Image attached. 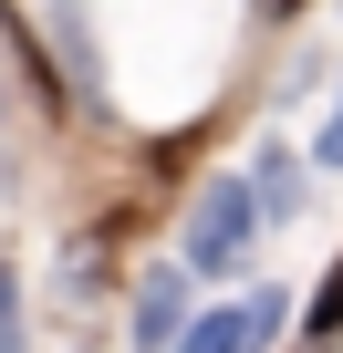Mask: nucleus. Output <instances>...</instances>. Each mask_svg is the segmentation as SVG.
<instances>
[{"label":"nucleus","mask_w":343,"mask_h":353,"mask_svg":"<svg viewBox=\"0 0 343 353\" xmlns=\"http://www.w3.org/2000/svg\"><path fill=\"white\" fill-rule=\"evenodd\" d=\"M271 219H260V188H250V166H219L208 188H198V208H188V239H177V260L198 270V281H229L239 260H250V239H260Z\"/></svg>","instance_id":"f257e3e1"},{"label":"nucleus","mask_w":343,"mask_h":353,"mask_svg":"<svg viewBox=\"0 0 343 353\" xmlns=\"http://www.w3.org/2000/svg\"><path fill=\"white\" fill-rule=\"evenodd\" d=\"M281 322H291V301H281V291H250V301H229V312H198L177 353H271Z\"/></svg>","instance_id":"f03ea898"},{"label":"nucleus","mask_w":343,"mask_h":353,"mask_svg":"<svg viewBox=\"0 0 343 353\" xmlns=\"http://www.w3.org/2000/svg\"><path fill=\"white\" fill-rule=\"evenodd\" d=\"M188 322H198V312H188V270H146V281H135V312H125V343H135V353H177Z\"/></svg>","instance_id":"7ed1b4c3"},{"label":"nucleus","mask_w":343,"mask_h":353,"mask_svg":"<svg viewBox=\"0 0 343 353\" xmlns=\"http://www.w3.org/2000/svg\"><path fill=\"white\" fill-rule=\"evenodd\" d=\"M250 188H260V219H271V229H281V219L302 208V166H291V145H281V135H271V145L250 156Z\"/></svg>","instance_id":"20e7f679"},{"label":"nucleus","mask_w":343,"mask_h":353,"mask_svg":"<svg viewBox=\"0 0 343 353\" xmlns=\"http://www.w3.org/2000/svg\"><path fill=\"white\" fill-rule=\"evenodd\" d=\"M302 343H312V353H333V343H343V260H333V270H322V291L302 301Z\"/></svg>","instance_id":"39448f33"},{"label":"nucleus","mask_w":343,"mask_h":353,"mask_svg":"<svg viewBox=\"0 0 343 353\" xmlns=\"http://www.w3.org/2000/svg\"><path fill=\"white\" fill-rule=\"evenodd\" d=\"M0 353H32V332H21V270L0 260Z\"/></svg>","instance_id":"423d86ee"},{"label":"nucleus","mask_w":343,"mask_h":353,"mask_svg":"<svg viewBox=\"0 0 343 353\" xmlns=\"http://www.w3.org/2000/svg\"><path fill=\"white\" fill-rule=\"evenodd\" d=\"M250 11H260V21H271V32H291V21H302V11H312V0H250Z\"/></svg>","instance_id":"0eeeda50"},{"label":"nucleus","mask_w":343,"mask_h":353,"mask_svg":"<svg viewBox=\"0 0 343 353\" xmlns=\"http://www.w3.org/2000/svg\"><path fill=\"white\" fill-rule=\"evenodd\" d=\"M322 166H343V104H333V125H322V145H312Z\"/></svg>","instance_id":"6e6552de"}]
</instances>
